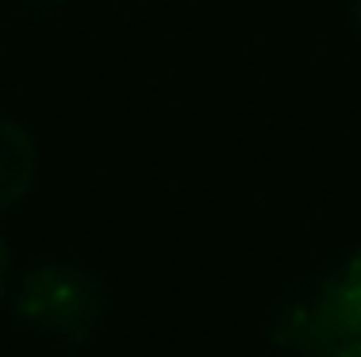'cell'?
Segmentation results:
<instances>
[{"label": "cell", "instance_id": "1", "mask_svg": "<svg viewBox=\"0 0 361 357\" xmlns=\"http://www.w3.org/2000/svg\"><path fill=\"white\" fill-rule=\"evenodd\" d=\"M108 308L104 284L92 269L73 261H42L23 273L16 288V311L35 330L62 342H85L100 327Z\"/></svg>", "mask_w": 361, "mask_h": 357}, {"label": "cell", "instance_id": "2", "mask_svg": "<svg viewBox=\"0 0 361 357\" xmlns=\"http://www.w3.org/2000/svg\"><path fill=\"white\" fill-rule=\"evenodd\" d=\"M39 173V150L27 127L0 115V215L31 192Z\"/></svg>", "mask_w": 361, "mask_h": 357}, {"label": "cell", "instance_id": "3", "mask_svg": "<svg viewBox=\"0 0 361 357\" xmlns=\"http://www.w3.org/2000/svg\"><path fill=\"white\" fill-rule=\"evenodd\" d=\"M326 296L334 303V315H338L342 330L350 338V357H361V250L346 265L326 280Z\"/></svg>", "mask_w": 361, "mask_h": 357}, {"label": "cell", "instance_id": "4", "mask_svg": "<svg viewBox=\"0 0 361 357\" xmlns=\"http://www.w3.org/2000/svg\"><path fill=\"white\" fill-rule=\"evenodd\" d=\"M8 284H12V253H8L4 238H0V300H4Z\"/></svg>", "mask_w": 361, "mask_h": 357}, {"label": "cell", "instance_id": "5", "mask_svg": "<svg viewBox=\"0 0 361 357\" xmlns=\"http://www.w3.org/2000/svg\"><path fill=\"white\" fill-rule=\"evenodd\" d=\"M354 20H357V27H361V0H354Z\"/></svg>", "mask_w": 361, "mask_h": 357}, {"label": "cell", "instance_id": "6", "mask_svg": "<svg viewBox=\"0 0 361 357\" xmlns=\"http://www.w3.org/2000/svg\"><path fill=\"white\" fill-rule=\"evenodd\" d=\"M35 4H58V0H35Z\"/></svg>", "mask_w": 361, "mask_h": 357}]
</instances>
